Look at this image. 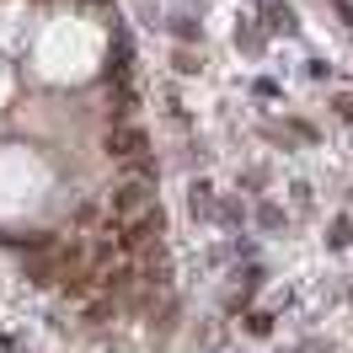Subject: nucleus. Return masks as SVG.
Segmentation results:
<instances>
[{
    "label": "nucleus",
    "mask_w": 353,
    "mask_h": 353,
    "mask_svg": "<svg viewBox=\"0 0 353 353\" xmlns=\"http://www.w3.org/2000/svg\"><path fill=\"white\" fill-rule=\"evenodd\" d=\"M150 209H155V193H150V182H139V176H123V182L112 188V199H108V225L139 220V214H150Z\"/></svg>",
    "instance_id": "nucleus-1"
},
{
    "label": "nucleus",
    "mask_w": 353,
    "mask_h": 353,
    "mask_svg": "<svg viewBox=\"0 0 353 353\" xmlns=\"http://www.w3.org/2000/svg\"><path fill=\"white\" fill-rule=\"evenodd\" d=\"M108 155L112 161H139L145 155V129L134 123V118H112V129H108Z\"/></svg>",
    "instance_id": "nucleus-2"
},
{
    "label": "nucleus",
    "mask_w": 353,
    "mask_h": 353,
    "mask_svg": "<svg viewBox=\"0 0 353 353\" xmlns=\"http://www.w3.org/2000/svg\"><path fill=\"white\" fill-rule=\"evenodd\" d=\"M294 27H300V22H294V11H289L284 0H268V6H263V32H284V38H289Z\"/></svg>",
    "instance_id": "nucleus-3"
},
{
    "label": "nucleus",
    "mask_w": 353,
    "mask_h": 353,
    "mask_svg": "<svg viewBox=\"0 0 353 353\" xmlns=\"http://www.w3.org/2000/svg\"><path fill=\"white\" fill-rule=\"evenodd\" d=\"M188 203H193V214H209V209H214V188H209V182H193V188H188Z\"/></svg>",
    "instance_id": "nucleus-4"
},
{
    "label": "nucleus",
    "mask_w": 353,
    "mask_h": 353,
    "mask_svg": "<svg viewBox=\"0 0 353 353\" xmlns=\"http://www.w3.org/2000/svg\"><path fill=\"white\" fill-rule=\"evenodd\" d=\"M75 230H102V203H81L75 209Z\"/></svg>",
    "instance_id": "nucleus-5"
},
{
    "label": "nucleus",
    "mask_w": 353,
    "mask_h": 353,
    "mask_svg": "<svg viewBox=\"0 0 353 353\" xmlns=\"http://www.w3.org/2000/svg\"><path fill=\"white\" fill-rule=\"evenodd\" d=\"M172 70H176V75H199V70H203V59H199V54H193V48H176Z\"/></svg>",
    "instance_id": "nucleus-6"
},
{
    "label": "nucleus",
    "mask_w": 353,
    "mask_h": 353,
    "mask_svg": "<svg viewBox=\"0 0 353 353\" xmlns=\"http://www.w3.org/2000/svg\"><path fill=\"white\" fill-rule=\"evenodd\" d=\"M263 38H268L263 27H236V43H241L246 54H257V48H263Z\"/></svg>",
    "instance_id": "nucleus-7"
},
{
    "label": "nucleus",
    "mask_w": 353,
    "mask_h": 353,
    "mask_svg": "<svg viewBox=\"0 0 353 353\" xmlns=\"http://www.w3.org/2000/svg\"><path fill=\"white\" fill-rule=\"evenodd\" d=\"M332 118H337V123H353V91H337V97H332Z\"/></svg>",
    "instance_id": "nucleus-8"
},
{
    "label": "nucleus",
    "mask_w": 353,
    "mask_h": 353,
    "mask_svg": "<svg viewBox=\"0 0 353 353\" xmlns=\"http://www.w3.org/2000/svg\"><path fill=\"white\" fill-rule=\"evenodd\" d=\"M172 32L182 43H199V22H193V17H172Z\"/></svg>",
    "instance_id": "nucleus-9"
},
{
    "label": "nucleus",
    "mask_w": 353,
    "mask_h": 353,
    "mask_svg": "<svg viewBox=\"0 0 353 353\" xmlns=\"http://www.w3.org/2000/svg\"><path fill=\"white\" fill-rule=\"evenodd\" d=\"M257 220H263V230H279V225H284V209H279V203H263Z\"/></svg>",
    "instance_id": "nucleus-10"
},
{
    "label": "nucleus",
    "mask_w": 353,
    "mask_h": 353,
    "mask_svg": "<svg viewBox=\"0 0 353 353\" xmlns=\"http://www.w3.org/2000/svg\"><path fill=\"white\" fill-rule=\"evenodd\" d=\"M348 241H353V220L343 214V220L332 225V246H348Z\"/></svg>",
    "instance_id": "nucleus-11"
}]
</instances>
